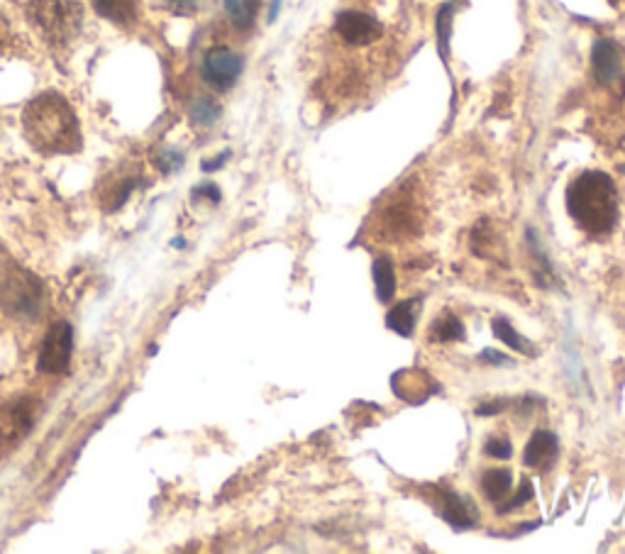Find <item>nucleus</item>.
Segmentation results:
<instances>
[{
    "instance_id": "nucleus-1",
    "label": "nucleus",
    "mask_w": 625,
    "mask_h": 554,
    "mask_svg": "<svg viewBox=\"0 0 625 554\" xmlns=\"http://www.w3.org/2000/svg\"><path fill=\"white\" fill-rule=\"evenodd\" d=\"M22 130L42 154H74L81 149V125L74 108L59 93H42L27 103Z\"/></svg>"
},
{
    "instance_id": "nucleus-2",
    "label": "nucleus",
    "mask_w": 625,
    "mask_h": 554,
    "mask_svg": "<svg viewBox=\"0 0 625 554\" xmlns=\"http://www.w3.org/2000/svg\"><path fill=\"white\" fill-rule=\"evenodd\" d=\"M567 208L584 232L608 235L618 220L616 184L604 171H584L567 188Z\"/></svg>"
},
{
    "instance_id": "nucleus-3",
    "label": "nucleus",
    "mask_w": 625,
    "mask_h": 554,
    "mask_svg": "<svg viewBox=\"0 0 625 554\" xmlns=\"http://www.w3.org/2000/svg\"><path fill=\"white\" fill-rule=\"evenodd\" d=\"M27 18L54 47H64L81 32L84 8L79 0H30Z\"/></svg>"
},
{
    "instance_id": "nucleus-4",
    "label": "nucleus",
    "mask_w": 625,
    "mask_h": 554,
    "mask_svg": "<svg viewBox=\"0 0 625 554\" xmlns=\"http://www.w3.org/2000/svg\"><path fill=\"white\" fill-rule=\"evenodd\" d=\"M40 281L25 269H10L0 276V306L10 315H35L40 310Z\"/></svg>"
},
{
    "instance_id": "nucleus-5",
    "label": "nucleus",
    "mask_w": 625,
    "mask_h": 554,
    "mask_svg": "<svg viewBox=\"0 0 625 554\" xmlns=\"http://www.w3.org/2000/svg\"><path fill=\"white\" fill-rule=\"evenodd\" d=\"M71 352H74V330L69 323H54L44 337L40 349V369L44 374H64L69 369Z\"/></svg>"
},
{
    "instance_id": "nucleus-6",
    "label": "nucleus",
    "mask_w": 625,
    "mask_h": 554,
    "mask_svg": "<svg viewBox=\"0 0 625 554\" xmlns=\"http://www.w3.org/2000/svg\"><path fill=\"white\" fill-rule=\"evenodd\" d=\"M201 74L208 86H213L215 91H228V88L235 86L237 79H240L242 57L228 47H213L206 57H203Z\"/></svg>"
},
{
    "instance_id": "nucleus-7",
    "label": "nucleus",
    "mask_w": 625,
    "mask_h": 554,
    "mask_svg": "<svg viewBox=\"0 0 625 554\" xmlns=\"http://www.w3.org/2000/svg\"><path fill=\"white\" fill-rule=\"evenodd\" d=\"M35 423V406L27 398L10 403L0 411V447H15L25 440Z\"/></svg>"
},
{
    "instance_id": "nucleus-8",
    "label": "nucleus",
    "mask_w": 625,
    "mask_h": 554,
    "mask_svg": "<svg viewBox=\"0 0 625 554\" xmlns=\"http://www.w3.org/2000/svg\"><path fill=\"white\" fill-rule=\"evenodd\" d=\"M335 32L342 37V42L352 44V47H364V44L379 40L384 30H381V22L374 20L372 15L347 10V13L337 15Z\"/></svg>"
},
{
    "instance_id": "nucleus-9",
    "label": "nucleus",
    "mask_w": 625,
    "mask_h": 554,
    "mask_svg": "<svg viewBox=\"0 0 625 554\" xmlns=\"http://www.w3.org/2000/svg\"><path fill=\"white\" fill-rule=\"evenodd\" d=\"M591 71L601 86H616L623 79V59L611 40H596L591 49Z\"/></svg>"
},
{
    "instance_id": "nucleus-10",
    "label": "nucleus",
    "mask_w": 625,
    "mask_h": 554,
    "mask_svg": "<svg viewBox=\"0 0 625 554\" xmlns=\"http://www.w3.org/2000/svg\"><path fill=\"white\" fill-rule=\"evenodd\" d=\"M557 452H560V442H557V437L552 435L550 430H538L533 437H530L528 445H525L523 462H525V467L547 472V469L555 464Z\"/></svg>"
},
{
    "instance_id": "nucleus-11",
    "label": "nucleus",
    "mask_w": 625,
    "mask_h": 554,
    "mask_svg": "<svg viewBox=\"0 0 625 554\" xmlns=\"http://www.w3.org/2000/svg\"><path fill=\"white\" fill-rule=\"evenodd\" d=\"M442 518L447 520L450 525H455V528H472L474 520H477V511H474V506L469 501H464L462 496H457V493L447 491L445 496H442Z\"/></svg>"
},
{
    "instance_id": "nucleus-12",
    "label": "nucleus",
    "mask_w": 625,
    "mask_h": 554,
    "mask_svg": "<svg viewBox=\"0 0 625 554\" xmlns=\"http://www.w3.org/2000/svg\"><path fill=\"white\" fill-rule=\"evenodd\" d=\"M418 310H420L418 298H411V301L398 303V306L391 308L389 315H386V325H389V328L394 332H398V335L411 337L413 328H416Z\"/></svg>"
},
{
    "instance_id": "nucleus-13",
    "label": "nucleus",
    "mask_w": 625,
    "mask_h": 554,
    "mask_svg": "<svg viewBox=\"0 0 625 554\" xmlns=\"http://www.w3.org/2000/svg\"><path fill=\"white\" fill-rule=\"evenodd\" d=\"M93 8L115 25H130L137 20V0H93Z\"/></svg>"
},
{
    "instance_id": "nucleus-14",
    "label": "nucleus",
    "mask_w": 625,
    "mask_h": 554,
    "mask_svg": "<svg viewBox=\"0 0 625 554\" xmlns=\"http://www.w3.org/2000/svg\"><path fill=\"white\" fill-rule=\"evenodd\" d=\"M513 489V474L508 472V469H489V472H484V476H481V491H484V496L489 498V501L494 503H501L503 498L508 496Z\"/></svg>"
},
{
    "instance_id": "nucleus-15",
    "label": "nucleus",
    "mask_w": 625,
    "mask_h": 554,
    "mask_svg": "<svg viewBox=\"0 0 625 554\" xmlns=\"http://www.w3.org/2000/svg\"><path fill=\"white\" fill-rule=\"evenodd\" d=\"M262 0H225V13L237 30H250L257 20Z\"/></svg>"
},
{
    "instance_id": "nucleus-16",
    "label": "nucleus",
    "mask_w": 625,
    "mask_h": 554,
    "mask_svg": "<svg viewBox=\"0 0 625 554\" xmlns=\"http://www.w3.org/2000/svg\"><path fill=\"white\" fill-rule=\"evenodd\" d=\"M374 281H376V296L379 301L389 303L396 293V269L391 259L379 257L374 262Z\"/></svg>"
},
{
    "instance_id": "nucleus-17",
    "label": "nucleus",
    "mask_w": 625,
    "mask_h": 554,
    "mask_svg": "<svg viewBox=\"0 0 625 554\" xmlns=\"http://www.w3.org/2000/svg\"><path fill=\"white\" fill-rule=\"evenodd\" d=\"M494 335L499 337L501 342H506L508 347L518 349V352L525 354V357H533V354H535L533 345H530V342H525L523 337L518 335V332L511 328V323H508L506 318H496V320H494Z\"/></svg>"
},
{
    "instance_id": "nucleus-18",
    "label": "nucleus",
    "mask_w": 625,
    "mask_h": 554,
    "mask_svg": "<svg viewBox=\"0 0 625 554\" xmlns=\"http://www.w3.org/2000/svg\"><path fill=\"white\" fill-rule=\"evenodd\" d=\"M430 337L438 342H457L464 337V330H462V323L455 318L452 313H445L442 318L435 320L433 330H430Z\"/></svg>"
},
{
    "instance_id": "nucleus-19",
    "label": "nucleus",
    "mask_w": 625,
    "mask_h": 554,
    "mask_svg": "<svg viewBox=\"0 0 625 554\" xmlns=\"http://www.w3.org/2000/svg\"><path fill=\"white\" fill-rule=\"evenodd\" d=\"M218 118H220V105L215 103L213 98L201 96V98H196V101H193V105H191L193 123L201 125V127H210Z\"/></svg>"
},
{
    "instance_id": "nucleus-20",
    "label": "nucleus",
    "mask_w": 625,
    "mask_h": 554,
    "mask_svg": "<svg viewBox=\"0 0 625 554\" xmlns=\"http://www.w3.org/2000/svg\"><path fill=\"white\" fill-rule=\"evenodd\" d=\"M132 188H135V179H125L120 181V184H115L110 191H105L103 196V206L105 210H118L123 203L127 201V196L132 193Z\"/></svg>"
},
{
    "instance_id": "nucleus-21",
    "label": "nucleus",
    "mask_w": 625,
    "mask_h": 554,
    "mask_svg": "<svg viewBox=\"0 0 625 554\" xmlns=\"http://www.w3.org/2000/svg\"><path fill=\"white\" fill-rule=\"evenodd\" d=\"M450 27H452V5H445L438 15V44L442 57L447 59V44H450Z\"/></svg>"
},
{
    "instance_id": "nucleus-22",
    "label": "nucleus",
    "mask_w": 625,
    "mask_h": 554,
    "mask_svg": "<svg viewBox=\"0 0 625 554\" xmlns=\"http://www.w3.org/2000/svg\"><path fill=\"white\" fill-rule=\"evenodd\" d=\"M484 452L494 459H508L513 454V447L506 437H491V440H486Z\"/></svg>"
},
{
    "instance_id": "nucleus-23",
    "label": "nucleus",
    "mask_w": 625,
    "mask_h": 554,
    "mask_svg": "<svg viewBox=\"0 0 625 554\" xmlns=\"http://www.w3.org/2000/svg\"><path fill=\"white\" fill-rule=\"evenodd\" d=\"M154 162H157L159 169H162V174H171V171H176L181 164H184V157H181L179 152H174V149H164V152L157 154Z\"/></svg>"
},
{
    "instance_id": "nucleus-24",
    "label": "nucleus",
    "mask_w": 625,
    "mask_h": 554,
    "mask_svg": "<svg viewBox=\"0 0 625 554\" xmlns=\"http://www.w3.org/2000/svg\"><path fill=\"white\" fill-rule=\"evenodd\" d=\"M198 198H208V201L218 203V201H220V191H218V186L206 184V186L193 188V201H198Z\"/></svg>"
},
{
    "instance_id": "nucleus-25",
    "label": "nucleus",
    "mask_w": 625,
    "mask_h": 554,
    "mask_svg": "<svg viewBox=\"0 0 625 554\" xmlns=\"http://www.w3.org/2000/svg\"><path fill=\"white\" fill-rule=\"evenodd\" d=\"M164 3H169L171 8H176L179 13H191V10L196 8V0H164Z\"/></svg>"
},
{
    "instance_id": "nucleus-26",
    "label": "nucleus",
    "mask_w": 625,
    "mask_h": 554,
    "mask_svg": "<svg viewBox=\"0 0 625 554\" xmlns=\"http://www.w3.org/2000/svg\"><path fill=\"white\" fill-rule=\"evenodd\" d=\"M228 157L230 154L225 152V154H220L218 159H213V162H203V171H213V169H220V166H223L225 162H228Z\"/></svg>"
},
{
    "instance_id": "nucleus-27",
    "label": "nucleus",
    "mask_w": 625,
    "mask_h": 554,
    "mask_svg": "<svg viewBox=\"0 0 625 554\" xmlns=\"http://www.w3.org/2000/svg\"><path fill=\"white\" fill-rule=\"evenodd\" d=\"M8 40H10L8 22H5V20H3V15H0V49H3L5 44H8Z\"/></svg>"
}]
</instances>
